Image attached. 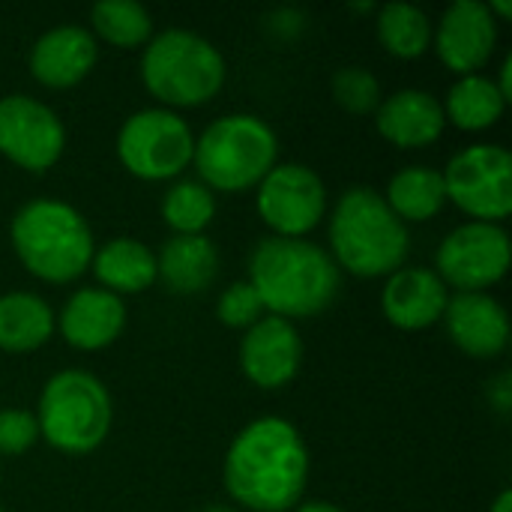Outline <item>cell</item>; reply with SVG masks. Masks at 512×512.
<instances>
[{"label": "cell", "instance_id": "19", "mask_svg": "<svg viewBox=\"0 0 512 512\" xmlns=\"http://www.w3.org/2000/svg\"><path fill=\"white\" fill-rule=\"evenodd\" d=\"M126 327V306L105 288H81L60 312V333L72 348L99 351Z\"/></svg>", "mask_w": 512, "mask_h": 512}, {"label": "cell", "instance_id": "12", "mask_svg": "<svg viewBox=\"0 0 512 512\" xmlns=\"http://www.w3.org/2000/svg\"><path fill=\"white\" fill-rule=\"evenodd\" d=\"M66 144L57 114L30 96L0 99V153L27 171L51 168Z\"/></svg>", "mask_w": 512, "mask_h": 512}, {"label": "cell", "instance_id": "17", "mask_svg": "<svg viewBox=\"0 0 512 512\" xmlns=\"http://www.w3.org/2000/svg\"><path fill=\"white\" fill-rule=\"evenodd\" d=\"M96 54V39L84 27L63 24L36 39L30 51V72L45 87H72L93 69Z\"/></svg>", "mask_w": 512, "mask_h": 512}, {"label": "cell", "instance_id": "26", "mask_svg": "<svg viewBox=\"0 0 512 512\" xmlns=\"http://www.w3.org/2000/svg\"><path fill=\"white\" fill-rule=\"evenodd\" d=\"M93 27L105 42L135 48L150 39L153 18L138 0H99L93 6Z\"/></svg>", "mask_w": 512, "mask_h": 512}, {"label": "cell", "instance_id": "1", "mask_svg": "<svg viewBox=\"0 0 512 512\" xmlns=\"http://www.w3.org/2000/svg\"><path fill=\"white\" fill-rule=\"evenodd\" d=\"M309 477V453L300 432L282 417L249 423L225 456L228 495L255 512L291 510Z\"/></svg>", "mask_w": 512, "mask_h": 512}, {"label": "cell", "instance_id": "2", "mask_svg": "<svg viewBox=\"0 0 512 512\" xmlns=\"http://www.w3.org/2000/svg\"><path fill=\"white\" fill-rule=\"evenodd\" d=\"M249 285L267 312L279 318H309L324 312L339 294L333 255L303 237H264L249 258Z\"/></svg>", "mask_w": 512, "mask_h": 512}, {"label": "cell", "instance_id": "10", "mask_svg": "<svg viewBox=\"0 0 512 512\" xmlns=\"http://www.w3.org/2000/svg\"><path fill=\"white\" fill-rule=\"evenodd\" d=\"M510 237L492 222H465L438 249V276L459 291H483L510 270Z\"/></svg>", "mask_w": 512, "mask_h": 512}, {"label": "cell", "instance_id": "5", "mask_svg": "<svg viewBox=\"0 0 512 512\" xmlns=\"http://www.w3.org/2000/svg\"><path fill=\"white\" fill-rule=\"evenodd\" d=\"M279 144L273 129L252 114L213 120L195 141L192 162L207 189L243 192L261 183L276 165Z\"/></svg>", "mask_w": 512, "mask_h": 512}, {"label": "cell", "instance_id": "7", "mask_svg": "<svg viewBox=\"0 0 512 512\" xmlns=\"http://www.w3.org/2000/svg\"><path fill=\"white\" fill-rule=\"evenodd\" d=\"M36 426L39 435L60 453H93L111 429V396L90 372H57L42 390Z\"/></svg>", "mask_w": 512, "mask_h": 512}, {"label": "cell", "instance_id": "18", "mask_svg": "<svg viewBox=\"0 0 512 512\" xmlns=\"http://www.w3.org/2000/svg\"><path fill=\"white\" fill-rule=\"evenodd\" d=\"M444 105L429 90H399L375 111L378 132L396 147H429L444 132Z\"/></svg>", "mask_w": 512, "mask_h": 512}, {"label": "cell", "instance_id": "34", "mask_svg": "<svg viewBox=\"0 0 512 512\" xmlns=\"http://www.w3.org/2000/svg\"><path fill=\"white\" fill-rule=\"evenodd\" d=\"M489 512H512V492L510 489H504L501 495H498V501L492 504V510Z\"/></svg>", "mask_w": 512, "mask_h": 512}, {"label": "cell", "instance_id": "9", "mask_svg": "<svg viewBox=\"0 0 512 512\" xmlns=\"http://www.w3.org/2000/svg\"><path fill=\"white\" fill-rule=\"evenodd\" d=\"M447 198L474 222L498 225L512 210V156L498 144H474L456 153L447 165Z\"/></svg>", "mask_w": 512, "mask_h": 512}, {"label": "cell", "instance_id": "16", "mask_svg": "<svg viewBox=\"0 0 512 512\" xmlns=\"http://www.w3.org/2000/svg\"><path fill=\"white\" fill-rule=\"evenodd\" d=\"M447 300H450L447 285L435 270L402 267L390 273L381 294V309L390 324L402 330H423L432 327L438 318H444Z\"/></svg>", "mask_w": 512, "mask_h": 512}, {"label": "cell", "instance_id": "6", "mask_svg": "<svg viewBox=\"0 0 512 512\" xmlns=\"http://www.w3.org/2000/svg\"><path fill=\"white\" fill-rule=\"evenodd\" d=\"M141 78L159 102L189 108L210 102L222 90L225 60L192 30H162L147 42Z\"/></svg>", "mask_w": 512, "mask_h": 512}, {"label": "cell", "instance_id": "36", "mask_svg": "<svg viewBox=\"0 0 512 512\" xmlns=\"http://www.w3.org/2000/svg\"><path fill=\"white\" fill-rule=\"evenodd\" d=\"M207 512H234V510H228V507H210Z\"/></svg>", "mask_w": 512, "mask_h": 512}, {"label": "cell", "instance_id": "29", "mask_svg": "<svg viewBox=\"0 0 512 512\" xmlns=\"http://www.w3.org/2000/svg\"><path fill=\"white\" fill-rule=\"evenodd\" d=\"M216 312H219V321H222V324L243 330V327L258 324V321L264 318L267 309H264L258 291H255L249 282H234V285H228L225 294L219 297Z\"/></svg>", "mask_w": 512, "mask_h": 512}, {"label": "cell", "instance_id": "33", "mask_svg": "<svg viewBox=\"0 0 512 512\" xmlns=\"http://www.w3.org/2000/svg\"><path fill=\"white\" fill-rule=\"evenodd\" d=\"M297 512H342L336 504H327V501H309V504H303Z\"/></svg>", "mask_w": 512, "mask_h": 512}, {"label": "cell", "instance_id": "21", "mask_svg": "<svg viewBox=\"0 0 512 512\" xmlns=\"http://www.w3.org/2000/svg\"><path fill=\"white\" fill-rule=\"evenodd\" d=\"M93 273L111 294H138L156 279V255L132 237H117L93 255Z\"/></svg>", "mask_w": 512, "mask_h": 512}, {"label": "cell", "instance_id": "32", "mask_svg": "<svg viewBox=\"0 0 512 512\" xmlns=\"http://www.w3.org/2000/svg\"><path fill=\"white\" fill-rule=\"evenodd\" d=\"M498 90H501V96L510 102L512 99V57L504 60V66H501V84H498Z\"/></svg>", "mask_w": 512, "mask_h": 512}, {"label": "cell", "instance_id": "25", "mask_svg": "<svg viewBox=\"0 0 512 512\" xmlns=\"http://www.w3.org/2000/svg\"><path fill=\"white\" fill-rule=\"evenodd\" d=\"M378 39L393 57H420L432 42V21L411 3H387L378 12Z\"/></svg>", "mask_w": 512, "mask_h": 512}, {"label": "cell", "instance_id": "30", "mask_svg": "<svg viewBox=\"0 0 512 512\" xmlns=\"http://www.w3.org/2000/svg\"><path fill=\"white\" fill-rule=\"evenodd\" d=\"M39 438L36 417L30 411L6 408L0 411V456H21Z\"/></svg>", "mask_w": 512, "mask_h": 512}, {"label": "cell", "instance_id": "20", "mask_svg": "<svg viewBox=\"0 0 512 512\" xmlns=\"http://www.w3.org/2000/svg\"><path fill=\"white\" fill-rule=\"evenodd\" d=\"M216 273L219 255L204 234H174L156 258V276L174 294H198L213 285Z\"/></svg>", "mask_w": 512, "mask_h": 512}, {"label": "cell", "instance_id": "13", "mask_svg": "<svg viewBox=\"0 0 512 512\" xmlns=\"http://www.w3.org/2000/svg\"><path fill=\"white\" fill-rule=\"evenodd\" d=\"M495 42H498V21L489 12V6L480 0L450 3L435 33L438 57L462 78L474 75L489 63Z\"/></svg>", "mask_w": 512, "mask_h": 512}, {"label": "cell", "instance_id": "4", "mask_svg": "<svg viewBox=\"0 0 512 512\" xmlns=\"http://www.w3.org/2000/svg\"><path fill=\"white\" fill-rule=\"evenodd\" d=\"M9 234L21 264L45 282H72L93 261L90 225L63 201H27L15 213Z\"/></svg>", "mask_w": 512, "mask_h": 512}, {"label": "cell", "instance_id": "8", "mask_svg": "<svg viewBox=\"0 0 512 512\" xmlns=\"http://www.w3.org/2000/svg\"><path fill=\"white\" fill-rule=\"evenodd\" d=\"M195 153V135L168 108H144L132 114L117 135V156L129 174L141 180L177 177Z\"/></svg>", "mask_w": 512, "mask_h": 512}, {"label": "cell", "instance_id": "37", "mask_svg": "<svg viewBox=\"0 0 512 512\" xmlns=\"http://www.w3.org/2000/svg\"><path fill=\"white\" fill-rule=\"evenodd\" d=\"M0 512H3V510H0Z\"/></svg>", "mask_w": 512, "mask_h": 512}, {"label": "cell", "instance_id": "22", "mask_svg": "<svg viewBox=\"0 0 512 512\" xmlns=\"http://www.w3.org/2000/svg\"><path fill=\"white\" fill-rule=\"evenodd\" d=\"M54 333L51 306L27 291H12L0 297V348L12 354L33 351L45 345Z\"/></svg>", "mask_w": 512, "mask_h": 512}, {"label": "cell", "instance_id": "31", "mask_svg": "<svg viewBox=\"0 0 512 512\" xmlns=\"http://www.w3.org/2000/svg\"><path fill=\"white\" fill-rule=\"evenodd\" d=\"M492 402L498 405V411H510V375H501L492 387Z\"/></svg>", "mask_w": 512, "mask_h": 512}, {"label": "cell", "instance_id": "28", "mask_svg": "<svg viewBox=\"0 0 512 512\" xmlns=\"http://www.w3.org/2000/svg\"><path fill=\"white\" fill-rule=\"evenodd\" d=\"M333 96L351 114H372L381 105V84L363 66H345L333 75Z\"/></svg>", "mask_w": 512, "mask_h": 512}, {"label": "cell", "instance_id": "14", "mask_svg": "<svg viewBox=\"0 0 512 512\" xmlns=\"http://www.w3.org/2000/svg\"><path fill=\"white\" fill-rule=\"evenodd\" d=\"M303 345L291 321L279 315H264L240 342V366L246 378L264 390L285 387L300 369Z\"/></svg>", "mask_w": 512, "mask_h": 512}, {"label": "cell", "instance_id": "35", "mask_svg": "<svg viewBox=\"0 0 512 512\" xmlns=\"http://www.w3.org/2000/svg\"><path fill=\"white\" fill-rule=\"evenodd\" d=\"M489 6V12H498V15H512V3H507V0H492V3H486Z\"/></svg>", "mask_w": 512, "mask_h": 512}, {"label": "cell", "instance_id": "3", "mask_svg": "<svg viewBox=\"0 0 512 512\" xmlns=\"http://www.w3.org/2000/svg\"><path fill=\"white\" fill-rule=\"evenodd\" d=\"M330 246L336 267H345L354 276H384L402 270L411 237L381 192L372 186H354L333 210Z\"/></svg>", "mask_w": 512, "mask_h": 512}, {"label": "cell", "instance_id": "24", "mask_svg": "<svg viewBox=\"0 0 512 512\" xmlns=\"http://www.w3.org/2000/svg\"><path fill=\"white\" fill-rule=\"evenodd\" d=\"M507 99L501 96L498 84L486 75H465L459 78L444 105V117L453 120L465 132H480L495 126L504 117Z\"/></svg>", "mask_w": 512, "mask_h": 512}, {"label": "cell", "instance_id": "27", "mask_svg": "<svg viewBox=\"0 0 512 512\" xmlns=\"http://www.w3.org/2000/svg\"><path fill=\"white\" fill-rule=\"evenodd\" d=\"M162 216L174 234H201L216 216V198L204 183L180 180L165 192Z\"/></svg>", "mask_w": 512, "mask_h": 512}, {"label": "cell", "instance_id": "11", "mask_svg": "<svg viewBox=\"0 0 512 512\" xmlns=\"http://www.w3.org/2000/svg\"><path fill=\"white\" fill-rule=\"evenodd\" d=\"M327 204V189L321 177L306 165H273L258 183V213L276 231V237L309 234Z\"/></svg>", "mask_w": 512, "mask_h": 512}, {"label": "cell", "instance_id": "23", "mask_svg": "<svg viewBox=\"0 0 512 512\" xmlns=\"http://www.w3.org/2000/svg\"><path fill=\"white\" fill-rule=\"evenodd\" d=\"M384 201L402 222H429L447 201L444 177L429 165H408L393 174Z\"/></svg>", "mask_w": 512, "mask_h": 512}, {"label": "cell", "instance_id": "15", "mask_svg": "<svg viewBox=\"0 0 512 512\" xmlns=\"http://www.w3.org/2000/svg\"><path fill=\"white\" fill-rule=\"evenodd\" d=\"M450 339L471 357H498L510 342V318L504 306L483 291H459L444 309Z\"/></svg>", "mask_w": 512, "mask_h": 512}]
</instances>
